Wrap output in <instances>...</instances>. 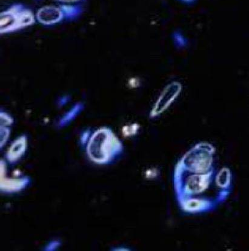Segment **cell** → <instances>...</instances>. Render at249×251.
<instances>
[{"label":"cell","instance_id":"6da1fadb","mask_svg":"<svg viewBox=\"0 0 249 251\" xmlns=\"http://www.w3.org/2000/svg\"><path fill=\"white\" fill-rule=\"evenodd\" d=\"M117 148V141L108 130L101 129L92 136L88 146V153L92 160L104 163L112 158Z\"/></svg>","mask_w":249,"mask_h":251},{"label":"cell","instance_id":"7a4b0ae2","mask_svg":"<svg viewBox=\"0 0 249 251\" xmlns=\"http://www.w3.org/2000/svg\"><path fill=\"white\" fill-rule=\"evenodd\" d=\"M183 85L180 82L173 81L169 83L158 97L153 107L151 115L152 116L163 113L180 96Z\"/></svg>","mask_w":249,"mask_h":251},{"label":"cell","instance_id":"3957f363","mask_svg":"<svg viewBox=\"0 0 249 251\" xmlns=\"http://www.w3.org/2000/svg\"><path fill=\"white\" fill-rule=\"evenodd\" d=\"M33 20V16L29 12L20 13L12 11L3 13L1 18V32L9 31L19 27L25 26L30 24Z\"/></svg>","mask_w":249,"mask_h":251},{"label":"cell","instance_id":"277c9868","mask_svg":"<svg viewBox=\"0 0 249 251\" xmlns=\"http://www.w3.org/2000/svg\"><path fill=\"white\" fill-rule=\"evenodd\" d=\"M61 12L54 7H45L40 10L38 14V19L45 23H52L58 22L61 19Z\"/></svg>","mask_w":249,"mask_h":251},{"label":"cell","instance_id":"5b68a950","mask_svg":"<svg viewBox=\"0 0 249 251\" xmlns=\"http://www.w3.org/2000/svg\"><path fill=\"white\" fill-rule=\"evenodd\" d=\"M26 147V141L25 137L20 138L12 146L8 153V158L11 161H14L21 157Z\"/></svg>","mask_w":249,"mask_h":251},{"label":"cell","instance_id":"8992f818","mask_svg":"<svg viewBox=\"0 0 249 251\" xmlns=\"http://www.w3.org/2000/svg\"><path fill=\"white\" fill-rule=\"evenodd\" d=\"M206 185V180L202 176H195L191 179L189 186L191 187V190L199 191L202 190Z\"/></svg>","mask_w":249,"mask_h":251},{"label":"cell","instance_id":"52a82bcc","mask_svg":"<svg viewBox=\"0 0 249 251\" xmlns=\"http://www.w3.org/2000/svg\"><path fill=\"white\" fill-rule=\"evenodd\" d=\"M174 40L176 46L179 48L184 47L187 45V40L180 32H176L174 35Z\"/></svg>","mask_w":249,"mask_h":251},{"label":"cell","instance_id":"ba28073f","mask_svg":"<svg viewBox=\"0 0 249 251\" xmlns=\"http://www.w3.org/2000/svg\"><path fill=\"white\" fill-rule=\"evenodd\" d=\"M201 203H200L199 201H190L188 204H187V208L191 210L193 209H197L198 208H199L201 206Z\"/></svg>","mask_w":249,"mask_h":251},{"label":"cell","instance_id":"9c48e42d","mask_svg":"<svg viewBox=\"0 0 249 251\" xmlns=\"http://www.w3.org/2000/svg\"><path fill=\"white\" fill-rule=\"evenodd\" d=\"M9 135V131L6 128H1V146L4 144L5 142L7 140V137Z\"/></svg>","mask_w":249,"mask_h":251},{"label":"cell","instance_id":"30bf717a","mask_svg":"<svg viewBox=\"0 0 249 251\" xmlns=\"http://www.w3.org/2000/svg\"><path fill=\"white\" fill-rule=\"evenodd\" d=\"M4 114H1V126L2 125H9L10 124H11L12 120L11 119H10L9 117L6 116H4Z\"/></svg>","mask_w":249,"mask_h":251},{"label":"cell","instance_id":"8fae6325","mask_svg":"<svg viewBox=\"0 0 249 251\" xmlns=\"http://www.w3.org/2000/svg\"><path fill=\"white\" fill-rule=\"evenodd\" d=\"M63 1H74V0H63Z\"/></svg>","mask_w":249,"mask_h":251}]
</instances>
